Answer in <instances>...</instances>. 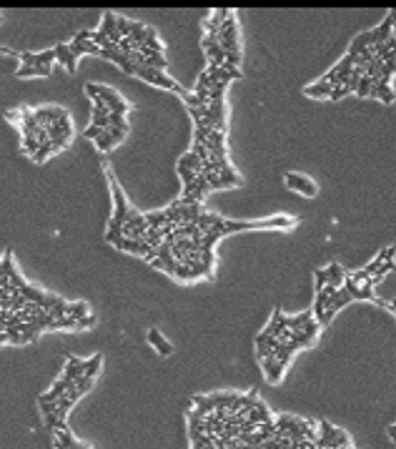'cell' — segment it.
Instances as JSON below:
<instances>
[{
    "label": "cell",
    "instance_id": "8fae6325",
    "mask_svg": "<svg viewBox=\"0 0 396 449\" xmlns=\"http://www.w3.org/2000/svg\"><path fill=\"white\" fill-rule=\"evenodd\" d=\"M331 91H334V85L328 83V80H319V83H311V85H306L303 88V93L306 96H311V98H328L331 96Z\"/></svg>",
    "mask_w": 396,
    "mask_h": 449
},
{
    "label": "cell",
    "instance_id": "9c48e42d",
    "mask_svg": "<svg viewBox=\"0 0 396 449\" xmlns=\"http://www.w3.org/2000/svg\"><path fill=\"white\" fill-rule=\"evenodd\" d=\"M53 50H55L58 63H63V66H65V71H68V73H75V63H78V58L71 53L68 43H58V46H55Z\"/></svg>",
    "mask_w": 396,
    "mask_h": 449
},
{
    "label": "cell",
    "instance_id": "7402d4cb",
    "mask_svg": "<svg viewBox=\"0 0 396 449\" xmlns=\"http://www.w3.org/2000/svg\"><path fill=\"white\" fill-rule=\"evenodd\" d=\"M130 25H133V20H130V18L116 15V28H118L121 38H128V35H130Z\"/></svg>",
    "mask_w": 396,
    "mask_h": 449
},
{
    "label": "cell",
    "instance_id": "d4e9b609",
    "mask_svg": "<svg viewBox=\"0 0 396 449\" xmlns=\"http://www.w3.org/2000/svg\"><path fill=\"white\" fill-rule=\"evenodd\" d=\"M108 123H111L113 128H121V131L128 133V123H125V118L121 113H111V116H108Z\"/></svg>",
    "mask_w": 396,
    "mask_h": 449
},
{
    "label": "cell",
    "instance_id": "52a82bcc",
    "mask_svg": "<svg viewBox=\"0 0 396 449\" xmlns=\"http://www.w3.org/2000/svg\"><path fill=\"white\" fill-rule=\"evenodd\" d=\"M85 374V359H78V356H68L65 361V369H63V379L68 381H75Z\"/></svg>",
    "mask_w": 396,
    "mask_h": 449
},
{
    "label": "cell",
    "instance_id": "5b68a950",
    "mask_svg": "<svg viewBox=\"0 0 396 449\" xmlns=\"http://www.w3.org/2000/svg\"><path fill=\"white\" fill-rule=\"evenodd\" d=\"M96 91H98V96L103 98V103L108 105V111L111 113H121V116H125L128 111H130V105L113 91V88H108V85H96Z\"/></svg>",
    "mask_w": 396,
    "mask_h": 449
},
{
    "label": "cell",
    "instance_id": "f1b7e54d",
    "mask_svg": "<svg viewBox=\"0 0 396 449\" xmlns=\"http://www.w3.org/2000/svg\"><path fill=\"white\" fill-rule=\"evenodd\" d=\"M314 279H316V291H321L326 284H328V276H326V269H316V274H314Z\"/></svg>",
    "mask_w": 396,
    "mask_h": 449
},
{
    "label": "cell",
    "instance_id": "4dcf8cb0",
    "mask_svg": "<svg viewBox=\"0 0 396 449\" xmlns=\"http://www.w3.org/2000/svg\"><path fill=\"white\" fill-rule=\"evenodd\" d=\"M91 38H93V30H78L73 35V40H91Z\"/></svg>",
    "mask_w": 396,
    "mask_h": 449
},
{
    "label": "cell",
    "instance_id": "d6a6232c",
    "mask_svg": "<svg viewBox=\"0 0 396 449\" xmlns=\"http://www.w3.org/2000/svg\"><path fill=\"white\" fill-rule=\"evenodd\" d=\"M5 341H8V334H5V331H0V344H5Z\"/></svg>",
    "mask_w": 396,
    "mask_h": 449
},
{
    "label": "cell",
    "instance_id": "4316f807",
    "mask_svg": "<svg viewBox=\"0 0 396 449\" xmlns=\"http://www.w3.org/2000/svg\"><path fill=\"white\" fill-rule=\"evenodd\" d=\"M103 131H105V128H98V125H88L85 131H83V136H85V138H91V141H98V138L103 136Z\"/></svg>",
    "mask_w": 396,
    "mask_h": 449
},
{
    "label": "cell",
    "instance_id": "3957f363",
    "mask_svg": "<svg viewBox=\"0 0 396 449\" xmlns=\"http://www.w3.org/2000/svg\"><path fill=\"white\" fill-rule=\"evenodd\" d=\"M136 75H138L141 80L150 83V85H158V88H168V91H173V93H181L183 98L188 96V91H183L181 85L175 83L173 78H168V75H166L163 71H156V68H146V66H138Z\"/></svg>",
    "mask_w": 396,
    "mask_h": 449
},
{
    "label": "cell",
    "instance_id": "8992f818",
    "mask_svg": "<svg viewBox=\"0 0 396 449\" xmlns=\"http://www.w3.org/2000/svg\"><path fill=\"white\" fill-rule=\"evenodd\" d=\"M35 113V121H38V125L40 128H48V125H53L55 121H60L63 116H68L63 108H55V105H46V108H35L33 111Z\"/></svg>",
    "mask_w": 396,
    "mask_h": 449
},
{
    "label": "cell",
    "instance_id": "277c9868",
    "mask_svg": "<svg viewBox=\"0 0 396 449\" xmlns=\"http://www.w3.org/2000/svg\"><path fill=\"white\" fill-rule=\"evenodd\" d=\"M283 181H286V186H289L291 191H298V194L309 196V199L319 196V186L309 176H303V174H294V171H289V174L283 176Z\"/></svg>",
    "mask_w": 396,
    "mask_h": 449
},
{
    "label": "cell",
    "instance_id": "e0dca14e",
    "mask_svg": "<svg viewBox=\"0 0 396 449\" xmlns=\"http://www.w3.org/2000/svg\"><path fill=\"white\" fill-rule=\"evenodd\" d=\"M88 311H91V309H88V304H83V301H78V304H65V316L85 319V316H91Z\"/></svg>",
    "mask_w": 396,
    "mask_h": 449
},
{
    "label": "cell",
    "instance_id": "1f68e13d",
    "mask_svg": "<svg viewBox=\"0 0 396 449\" xmlns=\"http://www.w3.org/2000/svg\"><path fill=\"white\" fill-rule=\"evenodd\" d=\"M386 434H389V439H391V442H396V424H391V426H389Z\"/></svg>",
    "mask_w": 396,
    "mask_h": 449
},
{
    "label": "cell",
    "instance_id": "4fadbf2b",
    "mask_svg": "<svg viewBox=\"0 0 396 449\" xmlns=\"http://www.w3.org/2000/svg\"><path fill=\"white\" fill-rule=\"evenodd\" d=\"M326 276H328V284L339 289V286H344L346 271H344V269H341V266H339V264L334 261V264H328V266H326Z\"/></svg>",
    "mask_w": 396,
    "mask_h": 449
},
{
    "label": "cell",
    "instance_id": "44dd1931",
    "mask_svg": "<svg viewBox=\"0 0 396 449\" xmlns=\"http://www.w3.org/2000/svg\"><path fill=\"white\" fill-rule=\"evenodd\" d=\"M50 153H55V148H53V143H50V141H46V143H40V148H38V153L33 156V161H35V163H43Z\"/></svg>",
    "mask_w": 396,
    "mask_h": 449
},
{
    "label": "cell",
    "instance_id": "603a6c76",
    "mask_svg": "<svg viewBox=\"0 0 396 449\" xmlns=\"http://www.w3.org/2000/svg\"><path fill=\"white\" fill-rule=\"evenodd\" d=\"M113 146H116V141H113V136L108 133V128H105V131H103V136L96 141V148H98V151H111Z\"/></svg>",
    "mask_w": 396,
    "mask_h": 449
},
{
    "label": "cell",
    "instance_id": "2e32d148",
    "mask_svg": "<svg viewBox=\"0 0 396 449\" xmlns=\"http://www.w3.org/2000/svg\"><path fill=\"white\" fill-rule=\"evenodd\" d=\"M130 43H133V46L138 48V46H143L146 43V25L143 23H138V20H133V25H130Z\"/></svg>",
    "mask_w": 396,
    "mask_h": 449
},
{
    "label": "cell",
    "instance_id": "cb8c5ba5",
    "mask_svg": "<svg viewBox=\"0 0 396 449\" xmlns=\"http://www.w3.org/2000/svg\"><path fill=\"white\" fill-rule=\"evenodd\" d=\"M71 407H73V401H71L68 397H60V399H58V412H55V414H58L60 419H65V417H68V412H71Z\"/></svg>",
    "mask_w": 396,
    "mask_h": 449
},
{
    "label": "cell",
    "instance_id": "9a60e30c",
    "mask_svg": "<svg viewBox=\"0 0 396 449\" xmlns=\"http://www.w3.org/2000/svg\"><path fill=\"white\" fill-rule=\"evenodd\" d=\"M98 33L105 35V38H111V35L118 33V28H116V13H105V15H103V23H100ZM118 35H121V33H118Z\"/></svg>",
    "mask_w": 396,
    "mask_h": 449
},
{
    "label": "cell",
    "instance_id": "ac0fdd59",
    "mask_svg": "<svg viewBox=\"0 0 396 449\" xmlns=\"http://www.w3.org/2000/svg\"><path fill=\"white\" fill-rule=\"evenodd\" d=\"M100 364H103V354H93L91 359H85V374L83 376H96L98 374V369H100Z\"/></svg>",
    "mask_w": 396,
    "mask_h": 449
},
{
    "label": "cell",
    "instance_id": "7c38bea8",
    "mask_svg": "<svg viewBox=\"0 0 396 449\" xmlns=\"http://www.w3.org/2000/svg\"><path fill=\"white\" fill-rule=\"evenodd\" d=\"M148 341L158 349V354H161V356H171L173 347H171V341H166V339H163V334H161L158 329H150V331H148Z\"/></svg>",
    "mask_w": 396,
    "mask_h": 449
},
{
    "label": "cell",
    "instance_id": "484cf974",
    "mask_svg": "<svg viewBox=\"0 0 396 449\" xmlns=\"http://www.w3.org/2000/svg\"><path fill=\"white\" fill-rule=\"evenodd\" d=\"M38 407H40V414L46 417V414H55L58 412V401H38Z\"/></svg>",
    "mask_w": 396,
    "mask_h": 449
},
{
    "label": "cell",
    "instance_id": "83f0119b",
    "mask_svg": "<svg viewBox=\"0 0 396 449\" xmlns=\"http://www.w3.org/2000/svg\"><path fill=\"white\" fill-rule=\"evenodd\" d=\"M178 174H181V181H183V186L193 183V181H196V176H198L196 171H191V168H181V166H178Z\"/></svg>",
    "mask_w": 396,
    "mask_h": 449
},
{
    "label": "cell",
    "instance_id": "ffe728a7",
    "mask_svg": "<svg viewBox=\"0 0 396 449\" xmlns=\"http://www.w3.org/2000/svg\"><path fill=\"white\" fill-rule=\"evenodd\" d=\"M38 148H40V141L35 138V133H23V151H25L30 158L38 153Z\"/></svg>",
    "mask_w": 396,
    "mask_h": 449
},
{
    "label": "cell",
    "instance_id": "5bb4252c",
    "mask_svg": "<svg viewBox=\"0 0 396 449\" xmlns=\"http://www.w3.org/2000/svg\"><path fill=\"white\" fill-rule=\"evenodd\" d=\"M50 71L53 68H43V66H23V68H18L15 71V75L18 78H46V75H50Z\"/></svg>",
    "mask_w": 396,
    "mask_h": 449
},
{
    "label": "cell",
    "instance_id": "30bf717a",
    "mask_svg": "<svg viewBox=\"0 0 396 449\" xmlns=\"http://www.w3.org/2000/svg\"><path fill=\"white\" fill-rule=\"evenodd\" d=\"M369 98H379L381 103H394L396 100V93H394V88H391V83H381V80H373V88H371V93H369Z\"/></svg>",
    "mask_w": 396,
    "mask_h": 449
},
{
    "label": "cell",
    "instance_id": "d6986e66",
    "mask_svg": "<svg viewBox=\"0 0 396 449\" xmlns=\"http://www.w3.org/2000/svg\"><path fill=\"white\" fill-rule=\"evenodd\" d=\"M178 166H181V168H191V171H196V174H201V171H203V166H201V161H198V156H196V153H186V156H181Z\"/></svg>",
    "mask_w": 396,
    "mask_h": 449
},
{
    "label": "cell",
    "instance_id": "7a4b0ae2",
    "mask_svg": "<svg viewBox=\"0 0 396 449\" xmlns=\"http://www.w3.org/2000/svg\"><path fill=\"white\" fill-rule=\"evenodd\" d=\"M319 424H321V434L316 437V444L319 447H323V449H344V447H351V439L341 429H336V426L328 422V419H321Z\"/></svg>",
    "mask_w": 396,
    "mask_h": 449
},
{
    "label": "cell",
    "instance_id": "ba28073f",
    "mask_svg": "<svg viewBox=\"0 0 396 449\" xmlns=\"http://www.w3.org/2000/svg\"><path fill=\"white\" fill-rule=\"evenodd\" d=\"M261 364H263V374H266V381H269V384H278V381L283 379L286 367L278 364V359H263Z\"/></svg>",
    "mask_w": 396,
    "mask_h": 449
},
{
    "label": "cell",
    "instance_id": "6da1fadb",
    "mask_svg": "<svg viewBox=\"0 0 396 449\" xmlns=\"http://www.w3.org/2000/svg\"><path fill=\"white\" fill-rule=\"evenodd\" d=\"M105 176H108V183H111V194H113V216H111V221H108V233H105V241L108 244H116L118 239H123L121 236V228H123V224H125V216H128V208H130V203H128V199H125V194H123V188L118 186V181H116V174H113V168L111 166H105Z\"/></svg>",
    "mask_w": 396,
    "mask_h": 449
},
{
    "label": "cell",
    "instance_id": "f546056e",
    "mask_svg": "<svg viewBox=\"0 0 396 449\" xmlns=\"http://www.w3.org/2000/svg\"><path fill=\"white\" fill-rule=\"evenodd\" d=\"M75 387H78L80 394H85L88 389L93 387V379H91V376H80V379H75Z\"/></svg>",
    "mask_w": 396,
    "mask_h": 449
}]
</instances>
